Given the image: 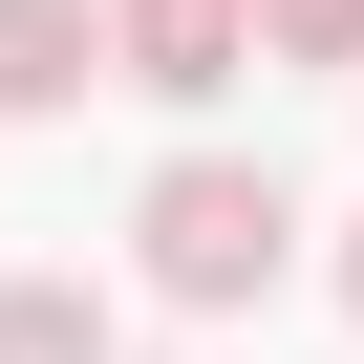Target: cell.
<instances>
[{
  "instance_id": "3",
  "label": "cell",
  "mask_w": 364,
  "mask_h": 364,
  "mask_svg": "<svg viewBox=\"0 0 364 364\" xmlns=\"http://www.w3.org/2000/svg\"><path fill=\"white\" fill-rule=\"evenodd\" d=\"M107 86V0H0V107H86Z\"/></svg>"
},
{
  "instance_id": "1",
  "label": "cell",
  "mask_w": 364,
  "mask_h": 364,
  "mask_svg": "<svg viewBox=\"0 0 364 364\" xmlns=\"http://www.w3.org/2000/svg\"><path fill=\"white\" fill-rule=\"evenodd\" d=\"M129 236H150V300L236 321V300H279V257H300V193H279L257 150H171L150 193H129Z\"/></svg>"
},
{
  "instance_id": "5",
  "label": "cell",
  "mask_w": 364,
  "mask_h": 364,
  "mask_svg": "<svg viewBox=\"0 0 364 364\" xmlns=\"http://www.w3.org/2000/svg\"><path fill=\"white\" fill-rule=\"evenodd\" d=\"M257 65H364V0H257Z\"/></svg>"
},
{
  "instance_id": "6",
  "label": "cell",
  "mask_w": 364,
  "mask_h": 364,
  "mask_svg": "<svg viewBox=\"0 0 364 364\" xmlns=\"http://www.w3.org/2000/svg\"><path fill=\"white\" fill-rule=\"evenodd\" d=\"M343 321H364V236H343Z\"/></svg>"
},
{
  "instance_id": "2",
  "label": "cell",
  "mask_w": 364,
  "mask_h": 364,
  "mask_svg": "<svg viewBox=\"0 0 364 364\" xmlns=\"http://www.w3.org/2000/svg\"><path fill=\"white\" fill-rule=\"evenodd\" d=\"M257 65V0H107V86H150V107H215Z\"/></svg>"
},
{
  "instance_id": "4",
  "label": "cell",
  "mask_w": 364,
  "mask_h": 364,
  "mask_svg": "<svg viewBox=\"0 0 364 364\" xmlns=\"http://www.w3.org/2000/svg\"><path fill=\"white\" fill-rule=\"evenodd\" d=\"M0 364H107V300L86 279H0Z\"/></svg>"
}]
</instances>
